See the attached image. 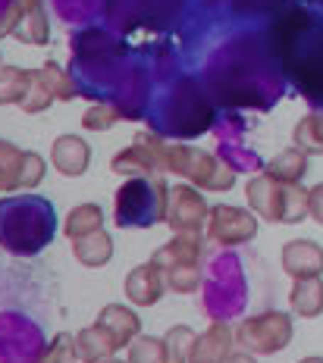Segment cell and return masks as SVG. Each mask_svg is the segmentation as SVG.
Returning a JSON list of instances; mask_svg holds the SVG:
<instances>
[{"mask_svg":"<svg viewBox=\"0 0 323 363\" xmlns=\"http://www.w3.org/2000/svg\"><path fill=\"white\" fill-rule=\"evenodd\" d=\"M151 263L163 272V282L176 294H192L201 289V235H176L170 245L151 257Z\"/></svg>","mask_w":323,"mask_h":363,"instance_id":"obj_3","label":"cell"},{"mask_svg":"<svg viewBox=\"0 0 323 363\" xmlns=\"http://www.w3.org/2000/svg\"><path fill=\"white\" fill-rule=\"evenodd\" d=\"M167 207H170L167 182L157 176H132L116 191V223L126 225V229L163 223Z\"/></svg>","mask_w":323,"mask_h":363,"instance_id":"obj_2","label":"cell"},{"mask_svg":"<svg viewBox=\"0 0 323 363\" xmlns=\"http://www.w3.org/2000/svg\"><path fill=\"white\" fill-rule=\"evenodd\" d=\"M28 91V69L19 66H0V107L4 104H19Z\"/></svg>","mask_w":323,"mask_h":363,"instance_id":"obj_21","label":"cell"},{"mask_svg":"<svg viewBox=\"0 0 323 363\" xmlns=\"http://www.w3.org/2000/svg\"><path fill=\"white\" fill-rule=\"evenodd\" d=\"M13 13H16V26L13 35L26 44H48V16H44L41 0H10Z\"/></svg>","mask_w":323,"mask_h":363,"instance_id":"obj_12","label":"cell"},{"mask_svg":"<svg viewBox=\"0 0 323 363\" xmlns=\"http://www.w3.org/2000/svg\"><path fill=\"white\" fill-rule=\"evenodd\" d=\"M170 172L189 179L195 188H204V191H229L236 185V172L226 163L217 160L207 150H198L189 145L170 147Z\"/></svg>","mask_w":323,"mask_h":363,"instance_id":"obj_5","label":"cell"},{"mask_svg":"<svg viewBox=\"0 0 323 363\" xmlns=\"http://www.w3.org/2000/svg\"><path fill=\"white\" fill-rule=\"evenodd\" d=\"M245 194L254 213H261L267 219H285V223H292V219H302L307 213V207H305L307 194L302 188L295 182H280V179L267 176V172L248 182Z\"/></svg>","mask_w":323,"mask_h":363,"instance_id":"obj_4","label":"cell"},{"mask_svg":"<svg viewBox=\"0 0 323 363\" xmlns=\"http://www.w3.org/2000/svg\"><path fill=\"white\" fill-rule=\"evenodd\" d=\"M283 269L292 279H317L323 269V251L314 241H289L283 247Z\"/></svg>","mask_w":323,"mask_h":363,"instance_id":"obj_14","label":"cell"},{"mask_svg":"<svg viewBox=\"0 0 323 363\" xmlns=\"http://www.w3.org/2000/svg\"><path fill=\"white\" fill-rule=\"evenodd\" d=\"M295 141L305 150H323V116H305L295 128Z\"/></svg>","mask_w":323,"mask_h":363,"instance_id":"obj_28","label":"cell"},{"mask_svg":"<svg viewBox=\"0 0 323 363\" xmlns=\"http://www.w3.org/2000/svg\"><path fill=\"white\" fill-rule=\"evenodd\" d=\"M76 345H79V360H85V363L107 360L110 354H116V347H119L116 338H114V332H110L107 326H101V323L82 329L76 335Z\"/></svg>","mask_w":323,"mask_h":363,"instance_id":"obj_15","label":"cell"},{"mask_svg":"<svg viewBox=\"0 0 323 363\" xmlns=\"http://www.w3.org/2000/svg\"><path fill=\"white\" fill-rule=\"evenodd\" d=\"M110 169L119 176H160L170 172V147L163 145L157 135L138 132L132 141V147H126L123 154H116L110 160Z\"/></svg>","mask_w":323,"mask_h":363,"instance_id":"obj_7","label":"cell"},{"mask_svg":"<svg viewBox=\"0 0 323 363\" xmlns=\"http://www.w3.org/2000/svg\"><path fill=\"white\" fill-rule=\"evenodd\" d=\"M292 342V320L280 310H267L261 316L239 323L236 345L248 354H276Z\"/></svg>","mask_w":323,"mask_h":363,"instance_id":"obj_6","label":"cell"},{"mask_svg":"<svg viewBox=\"0 0 323 363\" xmlns=\"http://www.w3.org/2000/svg\"><path fill=\"white\" fill-rule=\"evenodd\" d=\"M41 75H44V82H48V88L54 91V97H57V101H72V97H76V85H72L70 72H63V69H60V66L54 63V60H48V63H44Z\"/></svg>","mask_w":323,"mask_h":363,"instance_id":"obj_27","label":"cell"},{"mask_svg":"<svg viewBox=\"0 0 323 363\" xmlns=\"http://www.w3.org/2000/svg\"><path fill=\"white\" fill-rule=\"evenodd\" d=\"M129 363H167V345L157 335H138L129 345Z\"/></svg>","mask_w":323,"mask_h":363,"instance_id":"obj_25","label":"cell"},{"mask_svg":"<svg viewBox=\"0 0 323 363\" xmlns=\"http://www.w3.org/2000/svg\"><path fill=\"white\" fill-rule=\"evenodd\" d=\"M258 235V223L254 216L242 207H226V203H217L207 216V238L220 247H236L245 245Z\"/></svg>","mask_w":323,"mask_h":363,"instance_id":"obj_9","label":"cell"},{"mask_svg":"<svg viewBox=\"0 0 323 363\" xmlns=\"http://www.w3.org/2000/svg\"><path fill=\"white\" fill-rule=\"evenodd\" d=\"M101 363H123V360H101ZM126 363H129V360H126Z\"/></svg>","mask_w":323,"mask_h":363,"instance_id":"obj_33","label":"cell"},{"mask_svg":"<svg viewBox=\"0 0 323 363\" xmlns=\"http://www.w3.org/2000/svg\"><path fill=\"white\" fill-rule=\"evenodd\" d=\"M104 225V210L97 207V203H79L76 210H70L66 213V238H82L88 235V232H97Z\"/></svg>","mask_w":323,"mask_h":363,"instance_id":"obj_18","label":"cell"},{"mask_svg":"<svg viewBox=\"0 0 323 363\" xmlns=\"http://www.w3.org/2000/svg\"><path fill=\"white\" fill-rule=\"evenodd\" d=\"M19 163L22 150L0 138V191H16L19 188Z\"/></svg>","mask_w":323,"mask_h":363,"instance_id":"obj_23","label":"cell"},{"mask_svg":"<svg viewBox=\"0 0 323 363\" xmlns=\"http://www.w3.org/2000/svg\"><path fill=\"white\" fill-rule=\"evenodd\" d=\"M195 338L198 335L189 326H173L167 332V338H163V345H167V363H189Z\"/></svg>","mask_w":323,"mask_h":363,"instance_id":"obj_24","label":"cell"},{"mask_svg":"<svg viewBox=\"0 0 323 363\" xmlns=\"http://www.w3.org/2000/svg\"><path fill=\"white\" fill-rule=\"evenodd\" d=\"M167 282H163V272L154 263H141L126 276V298L138 307H151L163 298Z\"/></svg>","mask_w":323,"mask_h":363,"instance_id":"obj_10","label":"cell"},{"mask_svg":"<svg viewBox=\"0 0 323 363\" xmlns=\"http://www.w3.org/2000/svg\"><path fill=\"white\" fill-rule=\"evenodd\" d=\"M292 310L302 316H317L323 310V285L317 279H298L292 289Z\"/></svg>","mask_w":323,"mask_h":363,"instance_id":"obj_19","label":"cell"},{"mask_svg":"<svg viewBox=\"0 0 323 363\" xmlns=\"http://www.w3.org/2000/svg\"><path fill=\"white\" fill-rule=\"evenodd\" d=\"M226 363H254V357L248 351H239V354H229Z\"/></svg>","mask_w":323,"mask_h":363,"instance_id":"obj_31","label":"cell"},{"mask_svg":"<svg viewBox=\"0 0 323 363\" xmlns=\"http://www.w3.org/2000/svg\"><path fill=\"white\" fill-rule=\"evenodd\" d=\"M302 363H323L320 357H307V360H302Z\"/></svg>","mask_w":323,"mask_h":363,"instance_id":"obj_32","label":"cell"},{"mask_svg":"<svg viewBox=\"0 0 323 363\" xmlns=\"http://www.w3.org/2000/svg\"><path fill=\"white\" fill-rule=\"evenodd\" d=\"M97 323L114 332V338H116L119 347L132 345L135 338H138V332H141L138 313H135V310H129V307H123V304H107V307L101 310V316H97Z\"/></svg>","mask_w":323,"mask_h":363,"instance_id":"obj_16","label":"cell"},{"mask_svg":"<svg viewBox=\"0 0 323 363\" xmlns=\"http://www.w3.org/2000/svg\"><path fill=\"white\" fill-rule=\"evenodd\" d=\"M232 342H236V332H232L226 323H210V326L195 338L189 363H226Z\"/></svg>","mask_w":323,"mask_h":363,"instance_id":"obj_11","label":"cell"},{"mask_svg":"<svg viewBox=\"0 0 323 363\" xmlns=\"http://www.w3.org/2000/svg\"><path fill=\"white\" fill-rule=\"evenodd\" d=\"M72 254H76V260L82 267L97 269V267H104V263H110V257H114V238L104 229L88 232V235H82V238H72Z\"/></svg>","mask_w":323,"mask_h":363,"instance_id":"obj_17","label":"cell"},{"mask_svg":"<svg viewBox=\"0 0 323 363\" xmlns=\"http://www.w3.org/2000/svg\"><path fill=\"white\" fill-rule=\"evenodd\" d=\"M207 216H210V207L195 191V185L170 188L167 223L176 235H201V229H207Z\"/></svg>","mask_w":323,"mask_h":363,"instance_id":"obj_8","label":"cell"},{"mask_svg":"<svg viewBox=\"0 0 323 363\" xmlns=\"http://www.w3.org/2000/svg\"><path fill=\"white\" fill-rule=\"evenodd\" d=\"M54 238V210L44 198L0 201V245L13 254H35Z\"/></svg>","mask_w":323,"mask_h":363,"instance_id":"obj_1","label":"cell"},{"mask_svg":"<svg viewBox=\"0 0 323 363\" xmlns=\"http://www.w3.org/2000/svg\"><path fill=\"white\" fill-rule=\"evenodd\" d=\"M123 116L114 104H94L92 110H85V116H82V125L92 128V132H107L110 125L116 123V119Z\"/></svg>","mask_w":323,"mask_h":363,"instance_id":"obj_30","label":"cell"},{"mask_svg":"<svg viewBox=\"0 0 323 363\" xmlns=\"http://www.w3.org/2000/svg\"><path fill=\"white\" fill-rule=\"evenodd\" d=\"M79 357V345L72 335H66V332H57L54 338H50V345L41 351L38 363H72Z\"/></svg>","mask_w":323,"mask_h":363,"instance_id":"obj_26","label":"cell"},{"mask_svg":"<svg viewBox=\"0 0 323 363\" xmlns=\"http://www.w3.org/2000/svg\"><path fill=\"white\" fill-rule=\"evenodd\" d=\"M50 160H54L57 172H63L66 179H76L92 163V147L79 135H60L54 141V147H50Z\"/></svg>","mask_w":323,"mask_h":363,"instance_id":"obj_13","label":"cell"},{"mask_svg":"<svg viewBox=\"0 0 323 363\" xmlns=\"http://www.w3.org/2000/svg\"><path fill=\"white\" fill-rule=\"evenodd\" d=\"M0 66H4V63H0Z\"/></svg>","mask_w":323,"mask_h":363,"instance_id":"obj_34","label":"cell"},{"mask_svg":"<svg viewBox=\"0 0 323 363\" xmlns=\"http://www.w3.org/2000/svg\"><path fill=\"white\" fill-rule=\"evenodd\" d=\"M54 101L57 97H54V91L48 88L41 69H28V91H26V97L19 101V110L22 113H44Z\"/></svg>","mask_w":323,"mask_h":363,"instance_id":"obj_20","label":"cell"},{"mask_svg":"<svg viewBox=\"0 0 323 363\" xmlns=\"http://www.w3.org/2000/svg\"><path fill=\"white\" fill-rule=\"evenodd\" d=\"M305 154L298 147H289V150H283L280 157H276L273 163L267 166V176H273V179H280V182H298L305 176Z\"/></svg>","mask_w":323,"mask_h":363,"instance_id":"obj_22","label":"cell"},{"mask_svg":"<svg viewBox=\"0 0 323 363\" xmlns=\"http://www.w3.org/2000/svg\"><path fill=\"white\" fill-rule=\"evenodd\" d=\"M48 172V163L41 160V154L35 150H22V163H19V188H35Z\"/></svg>","mask_w":323,"mask_h":363,"instance_id":"obj_29","label":"cell"}]
</instances>
